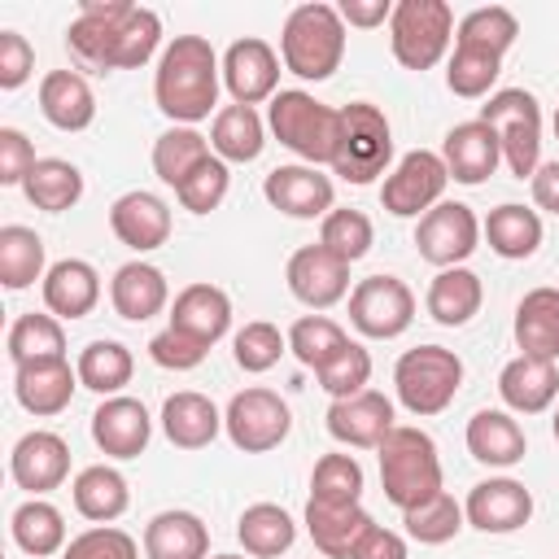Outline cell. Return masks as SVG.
<instances>
[{
	"mask_svg": "<svg viewBox=\"0 0 559 559\" xmlns=\"http://www.w3.org/2000/svg\"><path fill=\"white\" fill-rule=\"evenodd\" d=\"M555 140H559V109H555Z\"/></svg>",
	"mask_w": 559,
	"mask_h": 559,
	"instance_id": "03108f58",
	"label": "cell"
},
{
	"mask_svg": "<svg viewBox=\"0 0 559 559\" xmlns=\"http://www.w3.org/2000/svg\"><path fill=\"white\" fill-rule=\"evenodd\" d=\"M74 371H79V384L83 389H92L100 397H118L131 384L135 358H131V349L122 341H92V345H83Z\"/></svg>",
	"mask_w": 559,
	"mask_h": 559,
	"instance_id": "60d3db41",
	"label": "cell"
},
{
	"mask_svg": "<svg viewBox=\"0 0 559 559\" xmlns=\"http://www.w3.org/2000/svg\"><path fill=\"white\" fill-rule=\"evenodd\" d=\"M218 83H223V61L205 35H175L153 74V100L175 127H192L210 114H218Z\"/></svg>",
	"mask_w": 559,
	"mask_h": 559,
	"instance_id": "7a4b0ae2",
	"label": "cell"
},
{
	"mask_svg": "<svg viewBox=\"0 0 559 559\" xmlns=\"http://www.w3.org/2000/svg\"><path fill=\"white\" fill-rule=\"evenodd\" d=\"M319 245L332 249V253L345 258V262H358V258L371 253V245H376V227H371V218H367L362 210L336 205V210L319 223Z\"/></svg>",
	"mask_w": 559,
	"mask_h": 559,
	"instance_id": "681fc988",
	"label": "cell"
},
{
	"mask_svg": "<svg viewBox=\"0 0 559 559\" xmlns=\"http://www.w3.org/2000/svg\"><path fill=\"white\" fill-rule=\"evenodd\" d=\"M39 114L57 131H87L96 118V96L79 70H48L39 79Z\"/></svg>",
	"mask_w": 559,
	"mask_h": 559,
	"instance_id": "4dcf8cb0",
	"label": "cell"
},
{
	"mask_svg": "<svg viewBox=\"0 0 559 559\" xmlns=\"http://www.w3.org/2000/svg\"><path fill=\"white\" fill-rule=\"evenodd\" d=\"M74 389H79V371L70 367V358L13 367V397H17V406L31 411L35 419L61 415V411L70 406Z\"/></svg>",
	"mask_w": 559,
	"mask_h": 559,
	"instance_id": "603a6c76",
	"label": "cell"
},
{
	"mask_svg": "<svg viewBox=\"0 0 559 559\" xmlns=\"http://www.w3.org/2000/svg\"><path fill=\"white\" fill-rule=\"evenodd\" d=\"M284 349H288V336H284L275 323H266V319H253V323H245V328L231 336L236 367H240V371H249V376L271 371V367L280 362V354H284Z\"/></svg>",
	"mask_w": 559,
	"mask_h": 559,
	"instance_id": "816d5d0a",
	"label": "cell"
},
{
	"mask_svg": "<svg viewBox=\"0 0 559 559\" xmlns=\"http://www.w3.org/2000/svg\"><path fill=\"white\" fill-rule=\"evenodd\" d=\"M463 515L480 533H515L533 520V493L515 476H489V480L472 485Z\"/></svg>",
	"mask_w": 559,
	"mask_h": 559,
	"instance_id": "d6986e66",
	"label": "cell"
},
{
	"mask_svg": "<svg viewBox=\"0 0 559 559\" xmlns=\"http://www.w3.org/2000/svg\"><path fill=\"white\" fill-rule=\"evenodd\" d=\"M109 227L127 249L153 253L170 240V205L148 188H131L109 205Z\"/></svg>",
	"mask_w": 559,
	"mask_h": 559,
	"instance_id": "44dd1931",
	"label": "cell"
},
{
	"mask_svg": "<svg viewBox=\"0 0 559 559\" xmlns=\"http://www.w3.org/2000/svg\"><path fill=\"white\" fill-rule=\"evenodd\" d=\"M223 87L231 92V105H262L280 92V57L266 39L245 35L223 52Z\"/></svg>",
	"mask_w": 559,
	"mask_h": 559,
	"instance_id": "5bb4252c",
	"label": "cell"
},
{
	"mask_svg": "<svg viewBox=\"0 0 559 559\" xmlns=\"http://www.w3.org/2000/svg\"><path fill=\"white\" fill-rule=\"evenodd\" d=\"M528 188H533L537 210L559 214V162H542V166H537V175L528 179Z\"/></svg>",
	"mask_w": 559,
	"mask_h": 559,
	"instance_id": "6125c7cd",
	"label": "cell"
},
{
	"mask_svg": "<svg viewBox=\"0 0 559 559\" xmlns=\"http://www.w3.org/2000/svg\"><path fill=\"white\" fill-rule=\"evenodd\" d=\"M528 441L511 411H476L467 419V454L485 467H515Z\"/></svg>",
	"mask_w": 559,
	"mask_h": 559,
	"instance_id": "d6a6232c",
	"label": "cell"
},
{
	"mask_svg": "<svg viewBox=\"0 0 559 559\" xmlns=\"http://www.w3.org/2000/svg\"><path fill=\"white\" fill-rule=\"evenodd\" d=\"M280 61L288 74H297L306 83L332 79L345 61V22H341L336 4H323V0L297 4L280 31Z\"/></svg>",
	"mask_w": 559,
	"mask_h": 559,
	"instance_id": "3957f363",
	"label": "cell"
},
{
	"mask_svg": "<svg viewBox=\"0 0 559 559\" xmlns=\"http://www.w3.org/2000/svg\"><path fill=\"white\" fill-rule=\"evenodd\" d=\"M480 236L489 240V249L507 262H524L542 249V214L515 201H502L498 210H489V218L480 223Z\"/></svg>",
	"mask_w": 559,
	"mask_h": 559,
	"instance_id": "e575fe53",
	"label": "cell"
},
{
	"mask_svg": "<svg viewBox=\"0 0 559 559\" xmlns=\"http://www.w3.org/2000/svg\"><path fill=\"white\" fill-rule=\"evenodd\" d=\"M148 437H153V419L144 411L140 397H105L96 411H92V441L100 454L109 459H135L148 450Z\"/></svg>",
	"mask_w": 559,
	"mask_h": 559,
	"instance_id": "ffe728a7",
	"label": "cell"
},
{
	"mask_svg": "<svg viewBox=\"0 0 559 559\" xmlns=\"http://www.w3.org/2000/svg\"><path fill=\"white\" fill-rule=\"evenodd\" d=\"M515 35H520V22H515V13L502 9V4H480V9L463 13L459 26H454V44L485 48V52H498V57L515 44Z\"/></svg>",
	"mask_w": 559,
	"mask_h": 559,
	"instance_id": "7dc6e473",
	"label": "cell"
},
{
	"mask_svg": "<svg viewBox=\"0 0 559 559\" xmlns=\"http://www.w3.org/2000/svg\"><path fill=\"white\" fill-rule=\"evenodd\" d=\"M284 280H288V293H293L301 306L328 310V306H336V301L349 293V262L336 258V253L323 249V245H301V249L288 258Z\"/></svg>",
	"mask_w": 559,
	"mask_h": 559,
	"instance_id": "2e32d148",
	"label": "cell"
},
{
	"mask_svg": "<svg viewBox=\"0 0 559 559\" xmlns=\"http://www.w3.org/2000/svg\"><path fill=\"white\" fill-rule=\"evenodd\" d=\"M70 493H74V511H79L83 520H92V524H114V520L131 507L127 476H122L118 467H109V463L83 467V472L74 476Z\"/></svg>",
	"mask_w": 559,
	"mask_h": 559,
	"instance_id": "d590c367",
	"label": "cell"
},
{
	"mask_svg": "<svg viewBox=\"0 0 559 559\" xmlns=\"http://www.w3.org/2000/svg\"><path fill=\"white\" fill-rule=\"evenodd\" d=\"M35 162V144L17 127H0V183H26Z\"/></svg>",
	"mask_w": 559,
	"mask_h": 559,
	"instance_id": "680465c9",
	"label": "cell"
},
{
	"mask_svg": "<svg viewBox=\"0 0 559 559\" xmlns=\"http://www.w3.org/2000/svg\"><path fill=\"white\" fill-rule=\"evenodd\" d=\"M39 288H44L48 314H57V319H83V314H92L96 301H100V275H96V266L83 262V258H61V262H52Z\"/></svg>",
	"mask_w": 559,
	"mask_h": 559,
	"instance_id": "4316f807",
	"label": "cell"
},
{
	"mask_svg": "<svg viewBox=\"0 0 559 559\" xmlns=\"http://www.w3.org/2000/svg\"><path fill=\"white\" fill-rule=\"evenodd\" d=\"M459 384H463V358L445 345H415L393 367L397 402L419 419L441 415L459 397Z\"/></svg>",
	"mask_w": 559,
	"mask_h": 559,
	"instance_id": "52a82bcc",
	"label": "cell"
},
{
	"mask_svg": "<svg viewBox=\"0 0 559 559\" xmlns=\"http://www.w3.org/2000/svg\"><path fill=\"white\" fill-rule=\"evenodd\" d=\"M236 537H240L245 555H253V559H275V555H284V550H293L297 524H293V515H288L284 507H275V502H253V507L240 511Z\"/></svg>",
	"mask_w": 559,
	"mask_h": 559,
	"instance_id": "8d00e7d4",
	"label": "cell"
},
{
	"mask_svg": "<svg viewBox=\"0 0 559 559\" xmlns=\"http://www.w3.org/2000/svg\"><path fill=\"white\" fill-rule=\"evenodd\" d=\"M170 328H179L183 336H192L210 349L231 328V297L218 284H188V288H179V297L170 306Z\"/></svg>",
	"mask_w": 559,
	"mask_h": 559,
	"instance_id": "484cf974",
	"label": "cell"
},
{
	"mask_svg": "<svg viewBox=\"0 0 559 559\" xmlns=\"http://www.w3.org/2000/svg\"><path fill=\"white\" fill-rule=\"evenodd\" d=\"M349 559H406V537L393 533V528L371 524V528L358 537V546L349 550Z\"/></svg>",
	"mask_w": 559,
	"mask_h": 559,
	"instance_id": "91938a15",
	"label": "cell"
},
{
	"mask_svg": "<svg viewBox=\"0 0 559 559\" xmlns=\"http://www.w3.org/2000/svg\"><path fill=\"white\" fill-rule=\"evenodd\" d=\"M480 122H489L498 131L507 170L515 179H533L542 166V105H537V96L524 87L489 92V100L480 105Z\"/></svg>",
	"mask_w": 559,
	"mask_h": 559,
	"instance_id": "ba28073f",
	"label": "cell"
},
{
	"mask_svg": "<svg viewBox=\"0 0 559 559\" xmlns=\"http://www.w3.org/2000/svg\"><path fill=\"white\" fill-rule=\"evenodd\" d=\"M205 354H210V349H205L201 341L183 336V332L170 328V323L148 341V358H153L157 367H166V371H192V367H201Z\"/></svg>",
	"mask_w": 559,
	"mask_h": 559,
	"instance_id": "9f6ffc18",
	"label": "cell"
},
{
	"mask_svg": "<svg viewBox=\"0 0 559 559\" xmlns=\"http://www.w3.org/2000/svg\"><path fill=\"white\" fill-rule=\"evenodd\" d=\"M336 13H341L345 26L371 31V26H384V22L393 17V4H389V0H341Z\"/></svg>",
	"mask_w": 559,
	"mask_h": 559,
	"instance_id": "94428289",
	"label": "cell"
},
{
	"mask_svg": "<svg viewBox=\"0 0 559 559\" xmlns=\"http://www.w3.org/2000/svg\"><path fill=\"white\" fill-rule=\"evenodd\" d=\"M9 528H13L17 550H26V555H35V559H48V555H57V550L70 546V542H66V515H61L48 498H26V502L13 511Z\"/></svg>",
	"mask_w": 559,
	"mask_h": 559,
	"instance_id": "ab89813d",
	"label": "cell"
},
{
	"mask_svg": "<svg viewBox=\"0 0 559 559\" xmlns=\"http://www.w3.org/2000/svg\"><path fill=\"white\" fill-rule=\"evenodd\" d=\"M9 358L13 367H26V362H52V358H66V332H61V319L57 314H17L13 328H9Z\"/></svg>",
	"mask_w": 559,
	"mask_h": 559,
	"instance_id": "b9f144b4",
	"label": "cell"
},
{
	"mask_svg": "<svg viewBox=\"0 0 559 559\" xmlns=\"http://www.w3.org/2000/svg\"><path fill=\"white\" fill-rule=\"evenodd\" d=\"M9 476L31 498H44V493L66 485V476H70V445L57 432L35 428V432L17 437V445L9 454Z\"/></svg>",
	"mask_w": 559,
	"mask_h": 559,
	"instance_id": "e0dca14e",
	"label": "cell"
},
{
	"mask_svg": "<svg viewBox=\"0 0 559 559\" xmlns=\"http://www.w3.org/2000/svg\"><path fill=\"white\" fill-rule=\"evenodd\" d=\"M266 127L275 131V140L297 153L306 166H332L336 153V135H341V109L314 100L301 87H280L271 96L266 109Z\"/></svg>",
	"mask_w": 559,
	"mask_h": 559,
	"instance_id": "5b68a950",
	"label": "cell"
},
{
	"mask_svg": "<svg viewBox=\"0 0 559 559\" xmlns=\"http://www.w3.org/2000/svg\"><path fill=\"white\" fill-rule=\"evenodd\" d=\"M162 44V17L131 0H83L66 48L83 70H140Z\"/></svg>",
	"mask_w": 559,
	"mask_h": 559,
	"instance_id": "6da1fadb",
	"label": "cell"
},
{
	"mask_svg": "<svg viewBox=\"0 0 559 559\" xmlns=\"http://www.w3.org/2000/svg\"><path fill=\"white\" fill-rule=\"evenodd\" d=\"M144 559H210V528L197 511H157L144 524Z\"/></svg>",
	"mask_w": 559,
	"mask_h": 559,
	"instance_id": "f1b7e54d",
	"label": "cell"
},
{
	"mask_svg": "<svg viewBox=\"0 0 559 559\" xmlns=\"http://www.w3.org/2000/svg\"><path fill=\"white\" fill-rule=\"evenodd\" d=\"M441 162H445V170H450L454 183H467V188L485 183L498 170V162H502L498 131L489 122H480V118L450 127L445 131V144H441Z\"/></svg>",
	"mask_w": 559,
	"mask_h": 559,
	"instance_id": "7402d4cb",
	"label": "cell"
},
{
	"mask_svg": "<svg viewBox=\"0 0 559 559\" xmlns=\"http://www.w3.org/2000/svg\"><path fill=\"white\" fill-rule=\"evenodd\" d=\"M227 183H231V175H227V162L223 157H205L179 188H175V197H179V205L183 210H192V214H210V210H218L223 205V197H227Z\"/></svg>",
	"mask_w": 559,
	"mask_h": 559,
	"instance_id": "db71d44e",
	"label": "cell"
},
{
	"mask_svg": "<svg viewBox=\"0 0 559 559\" xmlns=\"http://www.w3.org/2000/svg\"><path fill=\"white\" fill-rule=\"evenodd\" d=\"M402 524H406V537H415L419 546H445L459 537V528L467 524L463 515V502H454V493H432L428 502L402 511Z\"/></svg>",
	"mask_w": 559,
	"mask_h": 559,
	"instance_id": "f6af8a7d",
	"label": "cell"
},
{
	"mask_svg": "<svg viewBox=\"0 0 559 559\" xmlns=\"http://www.w3.org/2000/svg\"><path fill=\"white\" fill-rule=\"evenodd\" d=\"M323 419H328V432L341 445H354V450H380V441L397 428L393 424V402L376 389H362L354 397H336Z\"/></svg>",
	"mask_w": 559,
	"mask_h": 559,
	"instance_id": "ac0fdd59",
	"label": "cell"
},
{
	"mask_svg": "<svg viewBox=\"0 0 559 559\" xmlns=\"http://www.w3.org/2000/svg\"><path fill=\"white\" fill-rule=\"evenodd\" d=\"M35 70V48L22 31H0V87L17 92Z\"/></svg>",
	"mask_w": 559,
	"mask_h": 559,
	"instance_id": "6f0895ef",
	"label": "cell"
},
{
	"mask_svg": "<svg viewBox=\"0 0 559 559\" xmlns=\"http://www.w3.org/2000/svg\"><path fill=\"white\" fill-rule=\"evenodd\" d=\"M480 245V218L472 214V205L463 201H441L432 205L419 227H415V249L424 262H432L437 271L463 266Z\"/></svg>",
	"mask_w": 559,
	"mask_h": 559,
	"instance_id": "4fadbf2b",
	"label": "cell"
},
{
	"mask_svg": "<svg viewBox=\"0 0 559 559\" xmlns=\"http://www.w3.org/2000/svg\"><path fill=\"white\" fill-rule=\"evenodd\" d=\"M162 432L179 450H205L223 432V415L205 393L179 389V393H170L162 402Z\"/></svg>",
	"mask_w": 559,
	"mask_h": 559,
	"instance_id": "83f0119b",
	"label": "cell"
},
{
	"mask_svg": "<svg viewBox=\"0 0 559 559\" xmlns=\"http://www.w3.org/2000/svg\"><path fill=\"white\" fill-rule=\"evenodd\" d=\"M454 39V9L445 0H397L389 17V48L406 70H432Z\"/></svg>",
	"mask_w": 559,
	"mask_h": 559,
	"instance_id": "9c48e42d",
	"label": "cell"
},
{
	"mask_svg": "<svg viewBox=\"0 0 559 559\" xmlns=\"http://www.w3.org/2000/svg\"><path fill=\"white\" fill-rule=\"evenodd\" d=\"M415 319V293L397 275H367L349 288V323L371 341H393Z\"/></svg>",
	"mask_w": 559,
	"mask_h": 559,
	"instance_id": "7c38bea8",
	"label": "cell"
},
{
	"mask_svg": "<svg viewBox=\"0 0 559 559\" xmlns=\"http://www.w3.org/2000/svg\"><path fill=\"white\" fill-rule=\"evenodd\" d=\"M205 157H214V153H210V140L197 127H170L153 140V170L170 188H179Z\"/></svg>",
	"mask_w": 559,
	"mask_h": 559,
	"instance_id": "ee69618b",
	"label": "cell"
},
{
	"mask_svg": "<svg viewBox=\"0 0 559 559\" xmlns=\"http://www.w3.org/2000/svg\"><path fill=\"white\" fill-rule=\"evenodd\" d=\"M450 183V170L441 153L432 148H411L397 157V166L380 183V205L393 218H424L432 205H441V192Z\"/></svg>",
	"mask_w": 559,
	"mask_h": 559,
	"instance_id": "8fae6325",
	"label": "cell"
},
{
	"mask_svg": "<svg viewBox=\"0 0 559 559\" xmlns=\"http://www.w3.org/2000/svg\"><path fill=\"white\" fill-rule=\"evenodd\" d=\"M376 520L362 511V502L336 507V502H306V533L314 542V550H323L328 559H349V550L358 546V537L371 528Z\"/></svg>",
	"mask_w": 559,
	"mask_h": 559,
	"instance_id": "1f68e13d",
	"label": "cell"
},
{
	"mask_svg": "<svg viewBox=\"0 0 559 559\" xmlns=\"http://www.w3.org/2000/svg\"><path fill=\"white\" fill-rule=\"evenodd\" d=\"M498 393H502L507 411H515V415H542L559 397V367L550 358L515 354L498 371Z\"/></svg>",
	"mask_w": 559,
	"mask_h": 559,
	"instance_id": "cb8c5ba5",
	"label": "cell"
},
{
	"mask_svg": "<svg viewBox=\"0 0 559 559\" xmlns=\"http://www.w3.org/2000/svg\"><path fill=\"white\" fill-rule=\"evenodd\" d=\"M389 162H393V127H389L384 109L371 100H349L341 109L332 175H341L345 183H371V179L389 175Z\"/></svg>",
	"mask_w": 559,
	"mask_h": 559,
	"instance_id": "8992f818",
	"label": "cell"
},
{
	"mask_svg": "<svg viewBox=\"0 0 559 559\" xmlns=\"http://www.w3.org/2000/svg\"><path fill=\"white\" fill-rule=\"evenodd\" d=\"M380 489L397 511H411L419 502H428L432 493H441V459H437V441L424 428L397 424L384 441H380Z\"/></svg>",
	"mask_w": 559,
	"mask_h": 559,
	"instance_id": "277c9868",
	"label": "cell"
},
{
	"mask_svg": "<svg viewBox=\"0 0 559 559\" xmlns=\"http://www.w3.org/2000/svg\"><path fill=\"white\" fill-rule=\"evenodd\" d=\"M266 144V122L249 105H223L210 127V148L223 162H253Z\"/></svg>",
	"mask_w": 559,
	"mask_h": 559,
	"instance_id": "74e56055",
	"label": "cell"
},
{
	"mask_svg": "<svg viewBox=\"0 0 559 559\" xmlns=\"http://www.w3.org/2000/svg\"><path fill=\"white\" fill-rule=\"evenodd\" d=\"M498 74H502V57L498 52L454 44L450 66H445V87L454 96H463V100H480V96H489V87L498 83Z\"/></svg>",
	"mask_w": 559,
	"mask_h": 559,
	"instance_id": "c3c4849f",
	"label": "cell"
},
{
	"mask_svg": "<svg viewBox=\"0 0 559 559\" xmlns=\"http://www.w3.org/2000/svg\"><path fill=\"white\" fill-rule=\"evenodd\" d=\"M214 559H245V555H214Z\"/></svg>",
	"mask_w": 559,
	"mask_h": 559,
	"instance_id": "e7e4bbea",
	"label": "cell"
},
{
	"mask_svg": "<svg viewBox=\"0 0 559 559\" xmlns=\"http://www.w3.org/2000/svg\"><path fill=\"white\" fill-rule=\"evenodd\" d=\"M44 275H48V266H44V240H39V231H31V227H22V223H9V227H0V280H4V288H31L35 280L44 284Z\"/></svg>",
	"mask_w": 559,
	"mask_h": 559,
	"instance_id": "7bdbcfd3",
	"label": "cell"
},
{
	"mask_svg": "<svg viewBox=\"0 0 559 559\" xmlns=\"http://www.w3.org/2000/svg\"><path fill=\"white\" fill-rule=\"evenodd\" d=\"M314 376H319V389L332 393V402H336V397H354V393H362V389L371 384V354H367L358 341H349V345H345L328 367H319Z\"/></svg>",
	"mask_w": 559,
	"mask_h": 559,
	"instance_id": "f5cc1de1",
	"label": "cell"
},
{
	"mask_svg": "<svg viewBox=\"0 0 559 559\" xmlns=\"http://www.w3.org/2000/svg\"><path fill=\"white\" fill-rule=\"evenodd\" d=\"M22 192H26V201H31L35 210L61 214V210L79 205V197H83V170H79L74 162H66V157H39V162L31 166Z\"/></svg>",
	"mask_w": 559,
	"mask_h": 559,
	"instance_id": "f35d334b",
	"label": "cell"
},
{
	"mask_svg": "<svg viewBox=\"0 0 559 559\" xmlns=\"http://www.w3.org/2000/svg\"><path fill=\"white\" fill-rule=\"evenodd\" d=\"M310 498L314 502H336L349 507L362 498V467L354 454H323L310 472Z\"/></svg>",
	"mask_w": 559,
	"mask_h": 559,
	"instance_id": "f907efd6",
	"label": "cell"
},
{
	"mask_svg": "<svg viewBox=\"0 0 559 559\" xmlns=\"http://www.w3.org/2000/svg\"><path fill=\"white\" fill-rule=\"evenodd\" d=\"M349 345V336H345V328L336 323V319H328V314H306V319H297L293 328H288V354L301 362V367H328L341 349Z\"/></svg>",
	"mask_w": 559,
	"mask_h": 559,
	"instance_id": "bcb514c9",
	"label": "cell"
},
{
	"mask_svg": "<svg viewBox=\"0 0 559 559\" xmlns=\"http://www.w3.org/2000/svg\"><path fill=\"white\" fill-rule=\"evenodd\" d=\"M170 301V284L166 275L153 266V262H122L109 280V306L118 319H131V323H144L153 314H162Z\"/></svg>",
	"mask_w": 559,
	"mask_h": 559,
	"instance_id": "d4e9b609",
	"label": "cell"
},
{
	"mask_svg": "<svg viewBox=\"0 0 559 559\" xmlns=\"http://www.w3.org/2000/svg\"><path fill=\"white\" fill-rule=\"evenodd\" d=\"M262 197L271 201V210L288 214V218H328L336 210L332 205V197H336L332 179L319 166H306V162L275 166L262 179Z\"/></svg>",
	"mask_w": 559,
	"mask_h": 559,
	"instance_id": "9a60e30c",
	"label": "cell"
},
{
	"mask_svg": "<svg viewBox=\"0 0 559 559\" xmlns=\"http://www.w3.org/2000/svg\"><path fill=\"white\" fill-rule=\"evenodd\" d=\"M480 301H485V284L476 271L467 266H450V271H437L432 284H428V314L441 323V328H463L480 314Z\"/></svg>",
	"mask_w": 559,
	"mask_h": 559,
	"instance_id": "836d02e7",
	"label": "cell"
},
{
	"mask_svg": "<svg viewBox=\"0 0 559 559\" xmlns=\"http://www.w3.org/2000/svg\"><path fill=\"white\" fill-rule=\"evenodd\" d=\"M550 428H555V441H559V411H555V419H550Z\"/></svg>",
	"mask_w": 559,
	"mask_h": 559,
	"instance_id": "be15d7a7",
	"label": "cell"
},
{
	"mask_svg": "<svg viewBox=\"0 0 559 559\" xmlns=\"http://www.w3.org/2000/svg\"><path fill=\"white\" fill-rule=\"evenodd\" d=\"M288 428H293L288 402H284L275 389H262V384L240 389V393L227 402V411H223V432H227L231 445L245 450V454H266V450L284 445Z\"/></svg>",
	"mask_w": 559,
	"mask_h": 559,
	"instance_id": "30bf717a",
	"label": "cell"
},
{
	"mask_svg": "<svg viewBox=\"0 0 559 559\" xmlns=\"http://www.w3.org/2000/svg\"><path fill=\"white\" fill-rule=\"evenodd\" d=\"M511 332H515L520 354L559 362V288H550V284L528 288L520 297V306H515Z\"/></svg>",
	"mask_w": 559,
	"mask_h": 559,
	"instance_id": "f546056e",
	"label": "cell"
},
{
	"mask_svg": "<svg viewBox=\"0 0 559 559\" xmlns=\"http://www.w3.org/2000/svg\"><path fill=\"white\" fill-rule=\"evenodd\" d=\"M61 559H140V546L131 533H122L114 524H96V528L70 537Z\"/></svg>",
	"mask_w": 559,
	"mask_h": 559,
	"instance_id": "11a10c76",
	"label": "cell"
}]
</instances>
